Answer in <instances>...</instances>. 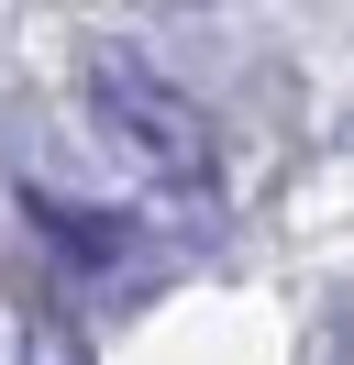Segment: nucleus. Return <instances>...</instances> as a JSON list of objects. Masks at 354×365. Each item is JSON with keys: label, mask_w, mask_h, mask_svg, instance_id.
Listing matches in <instances>:
<instances>
[{"label": "nucleus", "mask_w": 354, "mask_h": 365, "mask_svg": "<svg viewBox=\"0 0 354 365\" xmlns=\"http://www.w3.org/2000/svg\"><path fill=\"white\" fill-rule=\"evenodd\" d=\"M34 232L56 255H78V266H122L133 255V222H111V210H66V200H34Z\"/></svg>", "instance_id": "obj_2"}, {"label": "nucleus", "mask_w": 354, "mask_h": 365, "mask_svg": "<svg viewBox=\"0 0 354 365\" xmlns=\"http://www.w3.org/2000/svg\"><path fill=\"white\" fill-rule=\"evenodd\" d=\"M22 365H88V343H78V332H66V321H44V332H34V343H22Z\"/></svg>", "instance_id": "obj_3"}, {"label": "nucleus", "mask_w": 354, "mask_h": 365, "mask_svg": "<svg viewBox=\"0 0 354 365\" xmlns=\"http://www.w3.org/2000/svg\"><path fill=\"white\" fill-rule=\"evenodd\" d=\"M78 111L100 133V155L122 178H144L155 200H221V133L155 56L133 45H88L78 56Z\"/></svg>", "instance_id": "obj_1"}]
</instances>
